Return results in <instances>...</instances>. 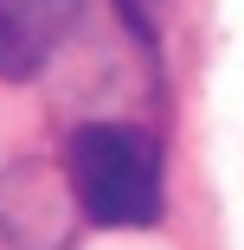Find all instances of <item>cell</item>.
Instances as JSON below:
<instances>
[{
	"mask_svg": "<svg viewBox=\"0 0 244 250\" xmlns=\"http://www.w3.org/2000/svg\"><path fill=\"white\" fill-rule=\"evenodd\" d=\"M65 180L90 225L148 231L161 218V147L129 122H90L65 147Z\"/></svg>",
	"mask_w": 244,
	"mask_h": 250,
	"instance_id": "1",
	"label": "cell"
},
{
	"mask_svg": "<svg viewBox=\"0 0 244 250\" xmlns=\"http://www.w3.org/2000/svg\"><path fill=\"white\" fill-rule=\"evenodd\" d=\"M84 0H0V77L26 83L77 32Z\"/></svg>",
	"mask_w": 244,
	"mask_h": 250,
	"instance_id": "2",
	"label": "cell"
},
{
	"mask_svg": "<svg viewBox=\"0 0 244 250\" xmlns=\"http://www.w3.org/2000/svg\"><path fill=\"white\" fill-rule=\"evenodd\" d=\"M122 7H129V20H135V26H148V20H155V0H122Z\"/></svg>",
	"mask_w": 244,
	"mask_h": 250,
	"instance_id": "3",
	"label": "cell"
}]
</instances>
